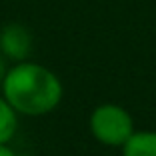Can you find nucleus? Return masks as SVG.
Listing matches in <instances>:
<instances>
[{"label":"nucleus","mask_w":156,"mask_h":156,"mask_svg":"<svg viewBox=\"0 0 156 156\" xmlns=\"http://www.w3.org/2000/svg\"><path fill=\"white\" fill-rule=\"evenodd\" d=\"M88 128L96 142L112 148H122V144L134 134V120L124 106L104 102L90 112Z\"/></svg>","instance_id":"f03ea898"},{"label":"nucleus","mask_w":156,"mask_h":156,"mask_svg":"<svg viewBox=\"0 0 156 156\" xmlns=\"http://www.w3.org/2000/svg\"><path fill=\"white\" fill-rule=\"evenodd\" d=\"M6 70H8V66H6V58L0 54V84H2V80H4V76H6Z\"/></svg>","instance_id":"423d86ee"},{"label":"nucleus","mask_w":156,"mask_h":156,"mask_svg":"<svg viewBox=\"0 0 156 156\" xmlns=\"http://www.w3.org/2000/svg\"><path fill=\"white\" fill-rule=\"evenodd\" d=\"M0 88L8 104L24 116L50 114L64 96L60 78L50 68L30 60L14 62L6 70Z\"/></svg>","instance_id":"f257e3e1"},{"label":"nucleus","mask_w":156,"mask_h":156,"mask_svg":"<svg viewBox=\"0 0 156 156\" xmlns=\"http://www.w3.org/2000/svg\"><path fill=\"white\" fill-rule=\"evenodd\" d=\"M18 130V112L0 94V144H8Z\"/></svg>","instance_id":"39448f33"},{"label":"nucleus","mask_w":156,"mask_h":156,"mask_svg":"<svg viewBox=\"0 0 156 156\" xmlns=\"http://www.w3.org/2000/svg\"><path fill=\"white\" fill-rule=\"evenodd\" d=\"M120 150L122 156H156V130H134Z\"/></svg>","instance_id":"20e7f679"},{"label":"nucleus","mask_w":156,"mask_h":156,"mask_svg":"<svg viewBox=\"0 0 156 156\" xmlns=\"http://www.w3.org/2000/svg\"><path fill=\"white\" fill-rule=\"evenodd\" d=\"M32 50V34L24 24L10 22L0 28V54L6 60L22 62Z\"/></svg>","instance_id":"7ed1b4c3"},{"label":"nucleus","mask_w":156,"mask_h":156,"mask_svg":"<svg viewBox=\"0 0 156 156\" xmlns=\"http://www.w3.org/2000/svg\"><path fill=\"white\" fill-rule=\"evenodd\" d=\"M0 156H16V152L8 144H0Z\"/></svg>","instance_id":"0eeeda50"}]
</instances>
